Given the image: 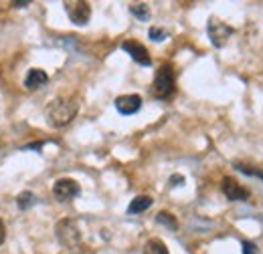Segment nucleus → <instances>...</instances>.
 <instances>
[{"label":"nucleus","mask_w":263,"mask_h":254,"mask_svg":"<svg viewBox=\"0 0 263 254\" xmlns=\"http://www.w3.org/2000/svg\"><path fill=\"white\" fill-rule=\"evenodd\" d=\"M243 254H259V248H257V244H253V242H249V240H243Z\"/></svg>","instance_id":"f3484780"},{"label":"nucleus","mask_w":263,"mask_h":254,"mask_svg":"<svg viewBox=\"0 0 263 254\" xmlns=\"http://www.w3.org/2000/svg\"><path fill=\"white\" fill-rule=\"evenodd\" d=\"M221 190H223V194L229 198L231 202H241V200L249 198V190H245L235 178H225L221 182Z\"/></svg>","instance_id":"0eeeda50"},{"label":"nucleus","mask_w":263,"mask_h":254,"mask_svg":"<svg viewBox=\"0 0 263 254\" xmlns=\"http://www.w3.org/2000/svg\"><path fill=\"white\" fill-rule=\"evenodd\" d=\"M130 12L138 20H148V18H150V8H148V4H132Z\"/></svg>","instance_id":"ddd939ff"},{"label":"nucleus","mask_w":263,"mask_h":254,"mask_svg":"<svg viewBox=\"0 0 263 254\" xmlns=\"http://www.w3.org/2000/svg\"><path fill=\"white\" fill-rule=\"evenodd\" d=\"M122 49H124L138 65H144V67H150V65H152V59H150V55H148V49H146L142 43L132 40L130 38V40H124V43H122Z\"/></svg>","instance_id":"423d86ee"},{"label":"nucleus","mask_w":263,"mask_h":254,"mask_svg":"<svg viewBox=\"0 0 263 254\" xmlns=\"http://www.w3.org/2000/svg\"><path fill=\"white\" fill-rule=\"evenodd\" d=\"M148 36H150L152 40H156V43H162L166 36H168V32L162 31V29H156V27H152V29L148 31Z\"/></svg>","instance_id":"dca6fc26"},{"label":"nucleus","mask_w":263,"mask_h":254,"mask_svg":"<svg viewBox=\"0 0 263 254\" xmlns=\"http://www.w3.org/2000/svg\"><path fill=\"white\" fill-rule=\"evenodd\" d=\"M180 184H184V178H182V176H172V178L168 180V186H170V188H176V186H180Z\"/></svg>","instance_id":"a211bd4d"},{"label":"nucleus","mask_w":263,"mask_h":254,"mask_svg":"<svg viewBox=\"0 0 263 254\" xmlns=\"http://www.w3.org/2000/svg\"><path fill=\"white\" fill-rule=\"evenodd\" d=\"M81 194V188L75 180L71 178H61L53 184V196L59 200V202H67V200H73Z\"/></svg>","instance_id":"39448f33"},{"label":"nucleus","mask_w":263,"mask_h":254,"mask_svg":"<svg viewBox=\"0 0 263 254\" xmlns=\"http://www.w3.org/2000/svg\"><path fill=\"white\" fill-rule=\"evenodd\" d=\"M156 222L164 224L166 228H170V230H176V228H178V222H176V218H174L170 212H158V216H156Z\"/></svg>","instance_id":"4468645a"},{"label":"nucleus","mask_w":263,"mask_h":254,"mask_svg":"<svg viewBox=\"0 0 263 254\" xmlns=\"http://www.w3.org/2000/svg\"><path fill=\"white\" fill-rule=\"evenodd\" d=\"M142 254H170V252H168V248H166V244L162 242V240L152 238V240L146 242V246H144Z\"/></svg>","instance_id":"f8f14e48"},{"label":"nucleus","mask_w":263,"mask_h":254,"mask_svg":"<svg viewBox=\"0 0 263 254\" xmlns=\"http://www.w3.org/2000/svg\"><path fill=\"white\" fill-rule=\"evenodd\" d=\"M77 111H79L77 99H73V97H57L47 105L45 117H47L51 127H65L75 119Z\"/></svg>","instance_id":"f257e3e1"},{"label":"nucleus","mask_w":263,"mask_h":254,"mask_svg":"<svg viewBox=\"0 0 263 254\" xmlns=\"http://www.w3.org/2000/svg\"><path fill=\"white\" fill-rule=\"evenodd\" d=\"M55 234H57V240L65 248H77L81 244V230L71 218H63L61 222L57 224L55 226Z\"/></svg>","instance_id":"7ed1b4c3"},{"label":"nucleus","mask_w":263,"mask_h":254,"mask_svg":"<svg viewBox=\"0 0 263 254\" xmlns=\"http://www.w3.org/2000/svg\"><path fill=\"white\" fill-rule=\"evenodd\" d=\"M174 89H176V83H174V71L170 65H162L154 77V83H152V95L156 99H168V97L174 95Z\"/></svg>","instance_id":"f03ea898"},{"label":"nucleus","mask_w":263,"mask_h":254,"mask_svg":"<svg viewBox=\"0 0 263 254\" xmlns=\"http://www.w3.org/2000/svg\"><path fill=\"white\" fill-rule=\"evenodd\" d=\"M34 198L31 192H23V194H18V198H16V204H18V208L21 210H27V208H31L34 204Z\"/></svg>","instance_id":"2eb2a0df"},{"label":"nucleus","mask_w":263,"mask_h":254,"mask_svg":"<svg viewBox=\"0 0 263 254\" xmlns=\"http://www.w3.org/2000/svg\"><path fill=\"white\" fill-rule=\"evenodd\" d=\"M206 32H209V38L213 40L215 47H223L225 40L233 34V29L227 27V25H223V23H217V20L213 18V20L209 23V27H206Z\"/></svg>","instance_id":"6e6552de"},{"label":"nucleus","mask_w":263,"mask_h":254,"mask_svg":"<svg viewBox=\"0 0 263 254\" xmlns=\"http://www.w3.org/2000/svg\"><path fill=\"white\" fill-rule=\"evenodd\" d=\"M47 81H49V75L43 69H31L27 73V77H25V87L34 91V89H41Z\"/></svg>","instance_id":"9d476101"},{"label":"nucleus","mask_w":263,"mask_h":254,"mask_svg":"<svg viewBox=\"0 0 263 254\" xmlns=\"http://www.w3.org/2000/svg\"><path fill=\"white\" fill-rule=\"evenodd\" d=\"M152 198L150 196H138V198H134L130 202V206H128V212L130 214H142L144 210H148L150 206H152Z\"/></svg>","instance_id":"9b49d317"},{"label":"nucleus","mask_w":263,"mask_h":254,"mask_svg":"<svg viewBox=\"0 0 263 254\" xmlns=\"http://www.w3.org/2000/svg\"><path fill=\"white\" fill-rule=\"evenodd\" d=\"M116 109L122 115H134L142 109V97L140 95H122L116 99Z\"/></svg>","instance_id":"1a4fd4ad"},{"label":"nucleus","mask_w":263,"mask_h":254,"mask_svg":"<svg viewBox=\"0 0 263 254\" xmlns=\"http://www.w3.org/2000/svg\"><path fill=\"white\" fill-rule=\"evenodd\" d=\"M65 8H67V14L71 18L73 25L77 27H83L89 23L91 18V6L83 0H75V2H65Z\"/></svg>","instance_id":"20e7f679"},{"label":"nucleus","mask_w":263,"mask_h":254,"mask_svg":"<svg viewBox=\"0 0 263 254\" xmlns=\"http://www.w3.org/2000/svg\"><path fill=\"white\" fill-rule=\"evenodd\" d=\"M4 238H6V228H4V222L0 220V244L4 242Z\"/></svg>","instance_id":"6ab92c4d"}]
</instances>
